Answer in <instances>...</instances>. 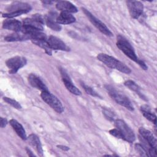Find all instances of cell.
<instances>
[{
    "label": "cell",
    "mask_w": 157,
    "mask_h": 157,
    "mask_svg": "<svg viewBox=\"0 0 157 157\" xmlns=\"http://www.w3.org/2000/svg\"><path fill=\"white\" fill-rule=\"evenodd\" d=\"M83 12L85 14V15L87 17V18L89 19L90 22L99 30L100 31L102 34L107 36L111 37L113 36L112 33L109 30V29L107 27V26L102 22L100 20L97 18L96 17H94L90 11H88L87 9L85 8H82Z\"/></svg>",
    "instance_id": "8992f818"
},
{
    "label": "cell",
    "mask_w": 157,
    "mask_h": 157,
    "mask_svg": "<svg viewBox=\"0 0 157 157\" xmlns=\"http://www.w3.org/2000/svg\"><path fill=\"white\" fill-rule=\"evenodd\" d=\"M47 42L52 50L62 51L69 50V48L63 41L54 36H50L47 39Z\"/></svg>",
    "instance_id": "30bf717a"
},
{
    "label": "cell",
    "mask_w": 157,
    "mask_h": 157,
    "mask_svg": "<svg viewBox=\"0 0 157 157\" xmlns=\"http://www.w3.org/2000/svg\"><path fill=\"white\" fill-rule=\"evenodd\" d=\"M7 124V121L6 120V118H3V117H1V123H0V124H1V128H4Z\"/></svg>",
    "instance_id": "f546056e"
},
{
    "label": "cell",
    "mask_w": 157,
    "mask_h": 157,
    "mask_svg": "<svg viewBox=\"0 0 157 157\" xmlns=\"http://www.w3.org/2000/svg\"><path fill=\"white\" fill-rule=\"evenodd\" d=\"M139 132L140 135L145 140L147 141V142L150 145L151 147L156 149V145H157L156 139L154 137L153 134L149 130H148L143 127H140L139 129Z\"/></svg>",
    "instance_id": "5bb4252c"
},
{
    "label": "cell",
    "mask_w": 157,
    "mask_h": 157,
    "mask_svg": "<svg viewBox=\"0 0 157 157\" xmlns=\"http://www.w3.org/2000/svg\"><path fill=\"white\" fill-rule=\"evenodd\" d=\"M26 64V59L24 57L16 56L8 59L6 64L9 69L10 74H15L21 67Z\"/></svg>",
    "instance_id": "52a82bcc"
},
{
    "label": "cell",
    "mask_w": 157,
    "mask_h": 157,
    "mask_svg": "<svg viewBox=\"0 0 157 157\" xmlns=\"http://www.w3.org/2000/svg\"><path fill=\"white\" fill-rule=\"evenodd\" d=\"M116 45L117 47L125 54V55L129 57L131 60L135 61L143 69L147 70L148 69V67L146 65V64L142 60L137 58L133 49V47L124 37L121 36H117V41Z\"/></svg>",
    "instance_id": "6da1fadb"
},
{
    "label": "cell",
    "mask_w": 157,
    "mask_h": 157,
    "mask_svg": "<svg viewBox=\"0 0 157 157\" xmlns=\"http://www.w3.org/2000/svg\"><path fill=\"white\" fill-rule=\"evenodd\" d=\"M59 71H60L61 75L62 77V80H63L66 88H67V90L68 91H69L71 93H72L73 94H75L77 96L80 95L82 94L81 91L74 85L73 82H72V80H71L70 77L69 76L68 74L67 73V72L63 68H61L59 69Z\"/></svg>",
    "instance_id": "9c48e42d"
},
{
    "label": "cell",
    "mask_w": 157,
    "mask_h": 157,
    "mask_svg": "<svg viewBox=\"0 0 157 157\" xmlns=\"http://www.w3.org/2000/svg\"><path fill=\"white\" fill-rule=\"evenodd\" d=\"M28 139L31 145L35 148L38 155L39 156H43V149L39 138L36 134H31L28 136Z\"/></svg>",
    "instance_id": "e0dca14e"
},
{
    "label": "cell",
    "mask_w": 157,
    "mask_h": 157,
    "mask_svg": "<svg viewBox=\"0 0 157 157\" xmlns=\"http://www.w3.org/2000/svg\"><path fill=\"white\" fill-rule=\"evenodd\" d=\"M26 151H27V153H28V154L29 156H35V155L33 153V152L28 148H26Z\"/></svg>",
    "instance_id": "1f68e13d"
},
{
    "label": "cell",
    "mask_w": 157,
    "mask_h": 157,
    "mask_svg": "<svg viewBox=\"0 0 157 157\" xmlns=\"http://www.w3.org/2000/svg\"><path fill=\"white\" fill-rule=\"evenodd\" d=\"M31 41L34 44L43 48L47 55H52V50L50 47L47 42V40H31Z\"/></svg>",
    "instance_id": "7402d4cb"
},
{
    "label": "cell",
    "mask_w": 157,
    "mask_h": 157,
    "mask_svg": "<svg viewBox=\"0 0 157 157\" xmlns=\"http://www.w3.org/2000/svg\"><path fill=\"white\" fill-rule=\"evenodd\" d=\"M124 85L128 87L129 90L137 93V94H140V87L137 85V84L134 82V81L132 80H126L124 82Z\"/></svg>",
    "instance_id": "603a6c76"
},
{
    "label": "cell",
    "mask_w": 157,
    "mask_h": 157,
    "mask_svg": "<svg viewBox=\"0 0 157 157\" xmlns=\"http://www.w3.org/2000/svg\"><path fill=\"white\" fill-rule=\"evenodd\" d=\"M23 25L25 26H28L40 31L43 30V23L38 21L37 20L31 18H26L23 20Z\"/></svg>",
    "instance_id": "ffe728a7"
},
{
    "label": "cell",
    "mask_w": 157,
    "mask_h": 157,
    "mask_svg": "<svg viewBox=\"0 0 157 157\" xmlns=\"http://www.w3.org/2000/svg\"><path fill=\"white\" fill-rule=\"evenodd\" d=\"M141 112H142V113L143 114V115L147 120H148L150 121L153 123L154 124H156V117L155 115L152 113L151 112V111H141Z\"/></svg>",
    "instance_id": "484cf974"
},
{
    "label": "cell",
    "mask_w": 157,
    "mask_h": 157,
    "mask_svg": "<svg viewBox=\"0 0 157 157\" xmlns=\"http://www.w3.org/2000/svg\"><path fill=\"white\" fill-rule=\"evenodd\" d=\"M44 21L47 26L51 28L52 30L59 31L61 29V26L56 22V18H53V14H49L44 17Z\"/></svg>",
    "instance_id": "d6986e66"
},
{
    "label": "cell",
    "mask_w": 157,
    "mask_h": 157,
    "mask_svg": "<svg viewBox=\"0 0 157 157\" xmlns=\"http://www.w3.org/2000/svg\"><path fill=\"white\" fill-rule=\"evenodd\" d=\"M75 21V17L72 15V13L66 12H61L58 17H56V22L58 24H63L67 25L71 24Z\"/></svg>",
    "instance_id": "9a60e30c"
},
{
    "label": "cell",
    "mask_w": 157,
    "mask_h": 157,
    "mask_svg": "<svg viewBox=\"0 0 157 157\" xmlns=\"http://www.w3.org/2000/svg\"><path fill=\"white\" fill-rule=\"evenodd\" d=\"M3 100L5 102H6L7 104L11 105L12 107H13L14 108H15L17 109H21V106L20 104V103L18 102H17V101H15V99H13L12 98H7V97H4Z\"/></svg>",
    "instance_id": "d4e9b609"
},
{
    "label": "cell",
    "mask_w": 157,
    "mask_h": 157,
    "mask_svg": "<svg viewBox=\"0 0 157 157\" xmlns=\"http://www.w3.org/2000/svg\"><path fill=\"white\" fill-rule=\"evenodd\" d=\"M127 7L129 14L133 18H138L143 13L144 6L138 1H127Z\"/></svg>",
    "instance_id": "ba28073f"
},
{
    "label": "cell",
    "mask_w": 157,
    "mask_h": 157,
    "mask_svg": "<svg viewBox=\"0 0 157 157\" xmlns=\"http://www.w3.org/2000/svg\"><path fill=\"white\" fill-rule=\"evenodd\" d=\"M31 9V7L26 3L21 2H15L10 4L9 7L7 9L8 13L17 12L20 10H26L29 12Z\"/></svg>",
    "instance_id": "ac0fdd59"
},
{
    "label": "cell",
    "mask_w": 157,
    "mask_h": 157,
    "mask_svg": "<svg viewBox=\"0 0 157 157\" xmlns=\"http://www.w3.org/2000/svg\"><path fill=\"white\" fill-rule=\"evenodd\" d=\"M97 58L98 60L111 69H117L126 74H129L131 72V70L128 66L112 56L105 53H99L98 55Z\"/></svg>",
    "instance_id": "7a4b0ae2"
},
{
    "label": "cell",
    "mask_w": 157,
    "mask_h": 157,
    "mask_svg": "<svg viewBox=\"0 0 157 157\" xmlns=\"http://www.w3.org/2000/svg\"><path fill=\"white\" fill-rule=\"evenodd\" d=\"M136 150L138 152V153L142 156H148L147 153L145 148L142 147L140 144H136L134 145Z\"/></svg>",
    "instance_id": "4316f807"
},
{
    "label": "cell",
    "mask_w": 157,
    "mask_h": 157,
    "mask_svg": "<svg viewBox=\"0 0 157 157\" xmlns=\"http://www.w3.org/2000/svg\"><path fill=\"white\" fill-rule=\"evenodd\" d=\"M115 126L120 132L122 139L129 143H132L135 140L136 136L133 131L123 120L120 119L115 120Z\"/></svg>",
    "instance_id": "277c9868"
},
{
    "label": "cell",
    "mask_w": 157,
    "mask_h": 157,
    "mask_svg": "<svg viewBox=\"0 0 157 157\" xmlns=\"http://www.w3.org/2000/svg\"><path fill=\"white\" fill-rule=\"evenodd\" d=\"M10 126L12 127L13 130L17 134V135L23 140H26L28 139L25 129L23 126L16 120L11 119L9 121Z\"/></svg>",
    "instance_id": "2e32d148"
},
{
    "label": "cell",
    "mask_w": 157,
    "mask_h": 157,
    "mask_svg": "<svg viewBox=\"0 0 157 157\" xmlns=\"http://www.w3.org/2000/svg\"><path fill=\"white\" fill-rule=\"evenodd\" d=\"M42 2L44 4H52L53 2V1H42Z\"/></svg>",
    "instance_id": "d6a6232c"
},
{
    "label": "cell",
    "mask_w": 157,
    "mask_h": 157,
    "mask_svg": "<svg viewBox=\"0 0 157 157\" xmlns=\"http://www.w3.org/2000/svg\"><path fill=\"white\" fill-rule=\"evenodd\" d=\"M109 133L112 135L113 136L117 137V138H118V139H122V136H121V134L120 133V132L118 131V129H117L116 128H113V129H112L109 131Z\"/></svg>",
    "instance_id": "f1b7e54d"
},
{
    "label": "cell",
    "mask_w": 157,
    "mask_h": 157,
    "mask_svg": "<svg viewBox=\"0 0 157 157\" xmlns=\"http://www.w3.org/2000/svg\"><path fill=\"white\" fill-rule=\"evenodd\" d=\"M105 88L107 90L110 97L118 104L124 107L130 111L134 110V107L130 100L124 95L118 92L114 88L111 86L106 85Z\"/></svg>",
    "instance_id": "3957f363"
},
{
    "label": "cell",
    "mask_w": 157,
    "mask_h": 157,
    "mask_svg": "<svg viewBox=\"0 0 157 157\" xmlns=\"http://www.w3.org/2000/svg\"><path fill=\"white\" fill-rule=\"evenodd\" d=\"M22 27L23 24L20 21L12 18H7L2 23V28L4 29L13 31L15 33L21 32Z\"/></svg>",
    "instance_id": "8fae6325"
},
{
    "label": "cell",
    "mask_w": 157,
    "mask_h": 157,
    "mask_svg": "<svg viewBox=\"0 0 157 157\" xmlns=\"http://www.w3.org/2000/svg\"><path fill=\"white\" fill-rule=\"evenodd\" d=\"M29 84L34 88H36L41 91H48L47 86L43 81L34 74H31L28 77Z\"/></svg>",
    "instance_id": "7c38bea8"
},
{
    "label": "cell",
    "mask_w": 157,
    "mask_h": 157,
    "mask_svg": "<svg viewBox=\"0 0 157 157\" xmlns=\"http://www.w3.org/2000/svg\"><path fill=\"white\" fill-rule=\"evenodd\" d=\"M103 114L104 115L105 117L110 121H113L115 119L114 113L109 109H103Z\"/></svg>",
    "instance_id": "83f0119b"
},
{
    "label": "cell",
    "mask_w": 157,
    "mask_h": 157,
    "mask_svg": "<svg viewBox=\"0 0 157 157\" xmlns=\"http://www.w3.org/2000/svg\"><path fill=\"white\" fill-rule=\"evenodd\" d=\"M40 96L42 100L56 112L61 113L64 111V107L59 99L49 91H42Z\"/></svg>",
    "instance_id": "5b68a950"
},
{
    "label": "cell",
    "mask_w": 157,
    "mask_h": 157,
    "mask_svg": "<svg viewBox=\"0 0 157 157\" xmlns=\"http://www.w3.org/2000/svg\"><path fill=\"white\" fill-rule=\"evenodd\" d=\"M57 147L59 148H61V150H64V151H67L69 149V148L67 146H65V145H57Z\"/></svg>",
    "instance_id": "4dcf8cb0"
},
{
    "label": "cell",
    "mask_w": 157,
    "mask_h": 157,
    "mask_svg": "<svg viewBox=\"0 0 157 157\" xmlns=\"http://www.w3.org/2000/svg\"><path fill=\"white\" fill-rule=\"evenodd\" d=\"M29 38L26 34L22 33L19 34L18 33H15L7 35L4 37V40L7 42H14V41H21L25 40H28Z\"/></svg>",
    "instance_id": "44dd1931"
},
{
    "label": "cell",
    "mask_w": 157,
    "mask_h": 157,
    "mask_svg": "<svg viewBox=\"0 0 157 157\" xmlns=\"http://www.w3.org/2000/svg\"><path fill=\"white\" fill-rule=\"evenodd\" d=\"M81 85H82V87L83 88V89L85 90V91L88 94H90V95H91L93 96H94V97H98V98H101V96L94 90H93V88H92L91 87L86 85L84 83H81Z\"/></svg>",
    "instance_id": "cb8c5ba5"
},
{
    "label": "cell",
    "mask_w": 157,
    "mask_h": 157,
    "mask_svg": "<svg viewBox=\"0 0 157 157\" xmlns=\"http://www.w3.org/2000/svg\"><path fill=\"white\" fill-rule=\"evenodd\" d=\"M56 7L61 12H66L71 13H76L78 11L77 7L72 3L67 1H57Z\"/></svg>",
    "instance_id": "4fadbf2b"
}]
</instances>
